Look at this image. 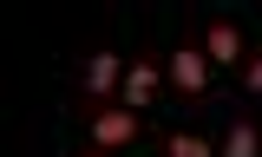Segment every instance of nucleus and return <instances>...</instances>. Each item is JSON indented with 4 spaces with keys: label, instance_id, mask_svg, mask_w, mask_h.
Instances as JSON below:
<instances>
[{
    "label": "nucleus",
    "instance_id": "nucleus-1",
    "mask_svg": "<svg viewBox=\"0 0 262 157\" xmlns=\"http://www.w3.org/2000/svg\"><path fill=\"white\" fill-rule=\"evenodd\" d=\"M85 131H92L98 151H131V144H138V131H144V111L125 105V98H105V105L85 111Z\"/></svg>",
    "mask_w": 262,
    "mask_h": 157
},
{
    "label": "nucleus",
    "instance_id": "nucleus-2",
    "mask_svg": "<svg viewBox=\"0 0 262 157\" xmlns=\"http://www.w3.org/2000/svg\"><path fill=\"white\" fill-rule=\"evenodd\" d=\"M164 79H170V92L203 98L210 79H216V59H210L203 46H170V53H164Z\"/></svg>",
    "mask_w": 262,
    "mask_h": 157
},
{
    "label": "nucleus",
    "instance_id": "nucleus-3",
    "mask_svg": "<svg viewBox=\"0 0 262 157\" xmlns=\"http://www.w3.org/2000/svg\"><path fill=\"white\" fill-rule=\"evenodd\" d=\"M125 53H112V46H98V53H85V65H79V85H85V98L92 105H105V98L125 92Z\"/></svg>",
    "mask_w": 262,
    "mask_h": 157
},
{
    "label": "nucleus",
    "instance_id": "nucleus-4",
    "mask_svg": "<svg viewBox=\"0 0 262 157\" xmlns=\"http://www.w3.org/2000/svg\"><path fill=\"white\" fill-rule=\"evenodd\" d=\"M170 79H164V53H131V65H125V105H138V111H151V98L164 92Z\"/></svg>",
    "mask_w": 262,
    "mask_h": 157
},
{
    "label": "nucleus",
    "instance_id": "nucleus-5",
    "mask_svg": "<svg viewBox=\"0 0 262 157\" xmlns=\"http://www.w3.org/2000/svg\"><path fill=\"white\" fill-rule=\"evenodd\" d=\"M196 46H203L216 65H243L249 53H256V46L243 39V27H236V20H203V39H196Z\"/></svg>",
    "mask_w": 262,
    "mask_h": 157
},
{
    "label": "nucleus",
    "instance_id": "nucleus-6",
    "mask_svg": "<svg viewBox=\"0 0 262 157\" xmlns=\"http://www.w3.org/2000/svg\"><path fill=\"white\" fill-rule=\"evenodd\" d=\"M216 151L223 157H262V125L249 118V111H229L223 131H216Z\"/></svg>",
    "mask_w": 262,
    "mask_h": 157
},
{
    "label": "nucleus",
    "instance_id": "nucleus-7",
    "mask_svg": "<svg viewBox=\"0 0 262 157\" xmlns=\"http://www.w3.org/2000/svg\"><path fill=\"white\" fill-rule=\"evenodd\" d=\"M164 157H223V151H216V138H203V131H170V138H164Z\"/></svg>",
    "mask_w": 262,
    "mask_h": 157
},
{
    "label": "nucleus",
    "instance_id": "nucleus-8",
    "mask_svg": "<svg viewBox=\"0 0 262 157\" xmlns=\"http://www.w3.org/2000/svg\"><path fill=\"white\" fill-rule=\"evenodd\" d=\"M243 92H249V98H262V46L243 59Z\"/></svg>",
    "mask_w": 262,
    "mask_h": 157
},
{
    "label": "nucleus",
    "instance_id": "nucleus-9",
    "mask_svg": "<svg viewBox=\"0 0 262 157\" xmlns=\"http://www.w3.org/2000/svg\"><path fill=\"white\" fill-rule=\"evenodd\" d=\"M79 157H118V151H98V144H85V151H79Z\"/></svg>",
    "mask_w": 262,
    "mask_h": 157
}]
</instances>
